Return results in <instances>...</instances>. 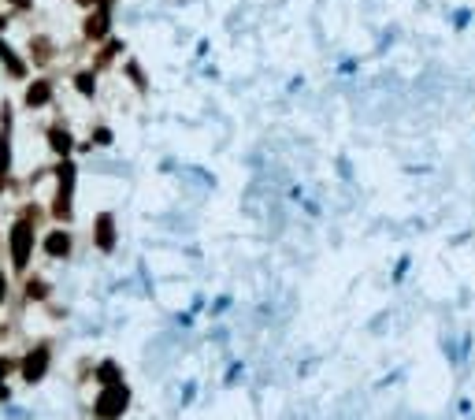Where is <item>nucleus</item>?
I'll use <instances>...</instances> for the list:
<instances>
[{
  "mask_svg": "<svg viewBox=\"0 0 475 420\" xmlns=\"http://www.w3.org/2000/svg\"><path fill=\"white\" fill-rule=\"evenodd\" d=\"M126 402H130V390L123 383H108V387H104V395L97 398V416L100 420H115L119 413L126 409Z\"/></svg>",
  "mask_w": 475,
  "mask_h": 420,
  "instance_id": "1",
  "label": "nucleus"
},
{
  "mask_svg": "<svg viewBox=\"0 0 475 420\" xmlns=\"http://www.w3.org/2000/svg\"><path fill=\"white\" fill-rule=\"evenodd\" d=\"M30 249H34V227H30V219H19L11 227V260H15V268H26Z\"/></svg>",
  "mask_w": 475,
  "mask_h": 420,
  "instance_id": "2",
  "label": "nucleus"
},
{
  "mask_svg": "<svg viewBox=\"0 0 475 420\" xmlns=\"http://www.w3.org/2000/svg\"><path fill=\"white\" fill-rule=\"evenodd\" d=\"M71 190H74V164H63L60 167V193H56V205H52V212L60 219L71 216Z\"/></svg>",
  "mask_w": 475,
  "mask_h": 420,
  "instance_id": "3",
  "label": "nucleus"
},
{
  "mask_svg": "<svg viewBox=\"0 0 475 420\" xmlns=\"http://www.w3.org/2000/svg\"><path fill=\"white\" fill-rule=\"evenodd\" d=\"M45 369H48V350L45 346H37L30 357L22 361V379H30V383H37V379L45 376Z\"/></svg>",
  "mask_w": 475,
  "mask_h": 420,
  "instance_id": "4",
  "label": "nucleus"
},
{
  "mask_svg": "<svg viewBox=\"0 0 475 420\" xmlns=\"http://www.w3.org/2000/svg\"><path fill=\"white\" fill-rule=\"evenodd\" d=\"M108 34V4H97V11L89 15V23H86V37H104Z\"/></svg>",
  "mask_w": 475,
  "mask_h": 420,
  "instance_id": "5",
  "label": "nucleus"
},
{
  "mask_svg": "<svg viewBox=\"0 0 475 420\" xmlns=\"http://www.w3.org/2000/svg\"><path fill=\"white\" fill-rule=\"evenodd\" d=\"M97 246H100V249H112V246H115V223H112L108 212L97 216Z\"/></svg>",
  "mask_w": 475,
  "mask_h": 420,
  "instance_id": "6",
  "label": "nucleus"
},
{
  "mask_svg": "<svg viewBox=\"0 0 475 420\" xmlns=\"http://www.w3.org/2000/svg\"><path fill=\"white\" fill-rule=\"evenodd\" d=\"M45 249H48V257H67L71 253V238L63 231H52L45 238Z\"/></svg>",
  "mask_w": 475,
  "mask_h": 420,
  "instance_id": "7",
  "label": "nucleus"
},
{
  "mask_svg": "<svg viewBox=\"0 0 475 420\" xmlns=\"http://www.w3.org/2000/svg\"><path fill=\"white\" fill-rule=\"evenodd\" d=\"M48 97H52L48 82H34L30 89H26V104H30V108H41V104H48Z\"/></svg>",
  "mask_w": 475,
  "mask_h": 420,
  "instance_id": "8",
  "label": "nucleus"
},
{
  "mask_svg": "<svg viewBox=\"0 0 475 420\" xmlns=\"http://www.w3.org/2000/svg\"><path fill=\"white\" fill-rule=\"evenodd\" d=\"M48 146L56 149L60 156H67V153H71V134H67L63 127H52V130H48Z\"/></svg>",
  "mask_w": 475,
  "mask_h": 420,
  "instance_id": "9",
  "label": "nucleus"
},
{
  "mask_svg": "<svg viewBox=\"0 0 475 420\" xmlns=\"http://www.w3.org/2000/svg\"><path fill=\"white\" fill-rule=\"evenodd\" d=\"M97 379H100L104 387H108V383H119V379H123V376H119V364H115V361H104L100 369H97Z\"/></svg>",
  "mask_w": 475,
  "mask_h": 420,
  "instance_id": "10",
  "label": "nucleus"
},
{
  "mask_svg": "<svg viewBox=\"0 0 475 420\" xmlns=\"http://www.w3.org/2000/svg\"><path fill=\"white\" fill-rule=\"evenodd\" d=\"M0 60H4V63H8V71H11V75H15V78H22V71H26V68H22V63L15 60V52H11V49L4 45V42H0Z\"/></svg>",
  "mask_w": 475,
  "mask_h": 420,
  "instance_id": "11",
  "label": "nucleus"
},
{
  "mask_svg": "<svg viewBox=\"0 0 475 420\" xmlns=\"http://www.w3.org/2000/svg\"><path fill=\"white\" fill-rule=\"evenodd\" d=\"M26 294H30V298H37V301H41L48 291H45V283L41 279H30V283H26Z\"/></svg>",
  "mask_w": 475,
  "mask_h": 420,
  "instance_id": "12",
  "label": "nucleus"
},
{
  "mask_svg": "<svg viewBox=\"0 0 475 420\" xmlns=\"http://www.w3.org/2000/svg\"><path fill=\"white\" fill-rule=\"evenodd\" d=\"M78 89H82V94H93V75H78Z\"/></svg>",
  "mask_w": 475,
  "mask_h": 420,
  "instance_id": "13",
  "label": "nucleus"
},
{
  "mask_svg": "<svg viewBox=\"0 0 475 420\" xmlns=\"http://www.w3.org/2000/svg\"><path fill=\"white\" fill-rule=\"evenodd\" d=\"M93 138H97V146H108V141H112V134H108V130H97Z\"/></svg>",
  "mask_w": 475,
  "mask_h": 420,
  "instance_id": "14",
  "label": "nucleus"
},
{
  "mask_svg": "<svg viewBox=\"0 0 475 420\" xmlns=\"http://www.w3.org/2000/svg\"><path fill=\"white\" fill-rule=\"evenodd\" d=\"M4 294H8V275L0 272V301H4Z\"/></svg>",
  "mask_w": 475,
  "mask_h": 420,
  "instance_id": "15",
  "label": "nucleus"
},
{
  "mask_svg": "<svg viewBox=\"0 0 475 420\" xmlns=\"http://www.w3.org/2000/svg\"><path fill=\"white\" fill-rule=\"evenodd\" d=\"M8 372H11V361H0V379H4Z\"/></svg>",
  "mask_w": 475,
  "mask_h": 420,
  "instance_id": "16",
  "label": "nucleus"
},
{
  "mask_svg": "<svg viewBox=\"0 0 475 420\" xmlns=\"http://www.w3.org/2000/svg\"><path fill=\"white\" fill-rule=\"evenodd\" d=\"M0 398H8V387H4V379H0Z\"/></svg>",
  "mask_w": 475,
  "mask_h": 420,
  "instance_id": "17",
  "label": "nucleus"
},
{
  "mask_svg": "<svg viewBox=\"0 0 475 420\" xmlns=\"http://www.w3.org/2000/svg\"><path fill=\"white\" fill-rule=\"evenodd\" d=\"M11 4H19V8H26V4H30V0H11Z\"/></svg>",
  "mask_w": 475,
  "mask_h": 420,
  "instance_id": "18",
  "label": "nucleus"
},
{
  "mask_svg": "<svg viewBox=\"0 0 475 420\" xmlns=\"http://www.w3.org/2000/svg\"><path fill=\"white\" fill-rule=\"evenodd\" d=\"M86 4H104V0H86Z\"/></svg>",
  "mask_w": 475,
  "mask_h": 420,
  "instance_id": "19",
  "label": "nucleus"
}]
</instances>
